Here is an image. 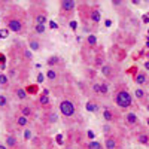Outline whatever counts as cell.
Returning a JSON list of instances; mask_svg holds the SVG:
<instances>
[{
    "mask_svg": "<svg viewBox=\"0 0 149 149\" xmlns=\"http://www.w3.org/2000/svg\"><path fill=\"white\" fill-rule=\"evenodd\" d=\"M148 109H149V104H148Z\"/></svg>",
    "mask_w": 149,
    "mask_h": 149,
    "instance_id": "52",
    "label": "cell"
},
{
    "mask_svg": "<svg viewBox=\"0 0 149 149\" xmlns=\"http://www.w3.org/2000/svg\"><path fill=\"white\" fill-rule=\"evenodd\" d=\"M104 26H106V27H110V26H112V19H106V21H104Z\"/></svg>",
    "mask_w": 149,
    "mask_h": 149,
    "instance_id": "44",
    "label": "cell"
},
{
    "mask_svg": "<svg viewBox=\"0 0 149 149\" xmlns=\"http://www.w3.org/2000/svg\"><path fill=\"white\" fill-rule=\"evenodd\" d=\"M46 78L49 79V81H55L57 79V72H55V69H48V72H46Z\"/></svg>",
    "mask_w": 149,
    "mask_h": 149,
    "instance_id": "25",
    "label": "cell"
},
{
    "mask_svg": "<svg viewBox=\"0 0 149 149\" xmlns=\"http://www.w3.org/2000/svg\"><path fill=\"white\" fill-rule=\"evenodd\" d=\"M143 22H149V12L143 15Z\"/></svg>",
    "mask_w": 149,
    "mask_h": 149,
    "instance_id": "42",
    "label": "cell"
},
{
    "mask_svg": "<svg viewBox=\"0 0 149 149\" xmlns=\"http://www.w3.org/2000/svg\"><path fill=\"white\" fill-rule=\"evenodd\" d=\"M39 104H40V106H43V107H49V104H51V100H49V95L42 94V95L39 97Z\"/></svg>",
    "mask_w": 149,
    "mask_h": 149,
    "instance_id": "20",
    "label": "cell"
},
{
    "mask_svg": "<svg viewBox=\"0 0 149 149\" xmlns=\"http://www.w3.org/2000/svg\"><path fill=\"white\" fill-rule=\"evenodd\" d=\"M0 39H2V36H0Z\"/></svg>",
    "mask_w": 149,
    "mask_h": 149,
    "instance_id": "53",
    "label": "cell"
},
{
    "mask_svg": "<svg viewBox=\"0 0 149 149\" xmlns=\"http://www.w3.org/2000/svg\"><path fill=\"white\" fill-rule=\"evenodd\" d=\"M137 142H139L140 145L149 146V134H146V133H139V134H137Z\"/></svg>",
    "mask_w": 149,
    "mask_h": 149,
    "instance_id": "17",
    "label": "cell"
},
{
    "mask_svg": "<svg viewBox=\"0 0 149 149\" xmlns=\"http://www.w3.org/2000/svg\"><path fill=\"white\" fill-rule=\"evenodd\" d=\"M103 131H104L106 134H109V133H110V127H109V125H104V127H103Z\"/></svg>",
    "mask_w": 149,
    "mask_h": 149,
    "instance_id": "43",
    "label": "cell"
},
{
    "mask_svg": "<svg viewBox=\"0 0 149 149\" xmlns=\"http://www.w3.org/2000/svg\"><path fill=\"white\" fill-rule=\"evenodd\" d=\"M70 29L72 30H76L78 29V22L76 21H70Z\"/></svg>",
    "mask_w": 149,
    "mask_h": 149,
    "instance_id": "40",
    "label": "cell"
},
{
    "mask_svg": "<svg viewBox=\"0 0 149 149\" xmlns=\"http://www.w3.org/2000/svg\"><path fill=\"white\" fill-rule=\"evenodd\" d=\"M29 49L30 51H39L40 49V42L34 39V37H30L29 39Z\"/></svg>",
    "mask_w": 149,
    "mask_h": 149,
    "instance_id": "16",
    "label": "cell"
},
{
    "mask_svg": "<svg viewBox=\"0 0 149 149\" xmlns=\"http://www.w3.org/2000/svg\"><path fill=\"white\" fill-rule=\"evenodd\" d=\"M100 72H102V74L104 78H112V76H113V67H112L110 64H103Z\"/></svg>",
    "mask_w": 149,
    "mask_h": 149,
    "instance_id": "12",
    "label": "cell"
},
{
    "mask_svg": "<svg viewBox=\"0 0 149 149\" xmlns=\"http://www.w3.org/2000/svg\"><path fill=\"white\" fill-rule=\"evenodd\" d=\"M8 97L6 95H3V94H0V107H6L8 106Z\"/></svg>",
    "mask_w": 149,
    "mask_h": 149,
    "instance_id": "32",
    "label": "cell"
},
{
    "mask_svg": "<svg viewBox=\"0 0 149 149\" xmlns=\"http://www.w3.org/2000/svg\"><path fill=\"white\" fill-rule=\"evenodd\" d=\"M34 19H36V24H45V22L48 21V17H46V14H45V10L36 12V14H34Z\"/></svg>",
    "mask_w": 149,
    "mask_h": 149,
    "instance_id": "14",
    "label": "cell"
},
{
    "mask_svg": "<svg viewBox=\"0 0 149 149\" xmlns=\"http://www.w3.org/2000/svg\"><path fill=\"white\" fill-rule=\"evenodd\" d=\"M15 95L19 98V100H26L29 94H27V91L24 90V88H17V91H15Z\"/></svg>",
    "mask_w": 149,
    "mask_h": 149,
    "instance_id": "23",
    "label": "cell"
},
{
    "mask_svg": "<svg viewBox=\"0 0 149 149\" xmlns=\"http://www.w3.org/2000/svg\"><path fill=\"white\" fill-rule=\"evenodd\" d=\"M85 107H86V110H88V112H91V113L98 112V103L95 100H88V102H86V104H85Z\"/></svg>",
    "mask_w": 149,
    "mask_h": 149,
    "instance_id": "15",
    "label": "cell"
},
{
    "mask_svg": "<svg viewBox=\"0 0 149 149\" xmlns=\"http://www.w3.org/2000/svg\"><path fill=\"white\" fill-rule=\"evenodd\" d=\"M113 100H115L116 106L121 109H130L133 106V97L127 88V85L121 84L116 86L115 94H113Z\"/></svg>",
    "mask_w": 149,
    "mask_h": 149,
    "instance_id": "1",
    "label": "cell"
},
{
    "mask_svg": "<svg viewBox=\"0 0 149 149\" xmlns=\"http://www.w3.org/2000/svg\"><path fill=\"white\" fill-rule=\"evenodd\" d=\"M5 22H6V26L10 31L18 33V34H21L24 31V21L17 14H8L5 17Z\"/></svg>",
    "mask_w": 149,
    "mask_h": 149,
    "instance_id": "2",
    "label": "cell"
},
{
    "mask_svg": "<svg viewBox=\"0 0 149 149\" xmlns=\"http://www.w3.org/2000/svg\"><path fill=\"white\" fill-rule=\"evenodd\" d=\"M60 112L66 118H73L76 115V106H74V103L72 100L66 98V100H61V103H60Z\"/></svg>",
    "mask_w": 149,
    "mask_h": 149,
    "instance_id": "3",
    "label": "cell"
},
{
    "mask_svg": "<svg viewBox=\"0 0 149 149\" xmlns=\"http://www.w3.org/2000/svg\"><path fill=\"white\" fill-rule=\"evenodd\" d=\"M8 84H9V78L6 76L5 73H0V85H2V86H6Z\"/></svg>",
    "mask_w": 149,
    "mask_h": 149,
    "instance_id": "28",
    "label": "cell"
},
{
    "mask_svg": "<svg viewBox=\"0 0 149 149\" xmlns=\"http://www.w3.org/2000/svg\"><path fill=\"white\" fill-rule=\"evenodd\" d=\"M125 124L130 127H136V125H139V116L134 113V112H128V113H125Z\"/></svg>",
    "mask_w": 149,
    "mask_h": 149,
    "instance_id": "9",
    "label": "cell"
},
{
    "mask_svg": "<svg viewBox=\"0 0 149 149\" xmlns=\"http://www.w3.org/2000/svg\"><path fill=\"white\" fill-rule=\"evenodd\" d=\"M146 124H148V127H149V118H148V119H146Z\"/></svg>",
    "mask_w": 149,
    "mask_h": 149,
    "instance_id": "48",
    "label": "cell"
},
{
    "mask_svg": "<svg viewBox=\"0 0 149 149\" xmlns=\"http://www.w3.org/2000/svg\"><path fill=\"white\" fill-rule=\"evenodd\" d=\"M64 149H72V148H64Z\"/></svg>",
    "mask_w": 149,
    "mask_h": 149,
    "instance_id": "50",
    "label": "cell"
},
{
    "mask_svg": "<svg viewBox=\"0 0 149 149\" xmlns=\"http://www.w3.org/2000/svg\"><path fill=\"white\" fill-rule=\"evenodd\" d=\"M60 9L61 14H72L76 9V2L74 0H64V2L60 3Z\"/></svg>",
    "mask_w": 149,
    "mask_h": 149,
    "instance_id": "5",
    "label": "cell"
},
{
    "mask_svg": "<svg viewBox=\"0 0 149 149\" xmlns=\"http://www.w3.org/2000/svg\"><path fill=\"white\" fill-rule=\"evenodd\" d=\"M146 48H149V40H148V42H146Z\"/></svg>",
    "mask_w": 149,
    "mask_h": 149,
    "instance_id": "49",
    "label": "cell"
},
{
    "mask_svg": "<svg viewBox=\"0 0 149 149\" xmlns=\"http://www.w3.org/2000/svg\"><path fill=\"white\" fill-rule=\"evenodd\" d=\"M102 116H103V119L106 122H116L119 119V113L116 110H113V109H104Z\"/></svg>",
    "mask_w": 149,
    "mask_h": 149,
    "instance_id": "6",
    "label": "cell"
},
{
    "mask_svg": "<svg viewBox=\"0 0 149 149\" xmlns=\"http://www.w3.org/2000/svg\"><path fill=\"white\" fill-rule=\"evenodd\" d=\"M86 43H88V46H91V48H95L97 46V37L94 34H88L86 36Z\"/></svg>",
    "mask_w": 149,
    "mask_h": 149,
    "instance_id": "22",
    "label": "cell"
},
{
    "mask_svg": "<svg viewBox=\"0 0 149 149\" xmlns=\"http://www.w3.org/2000/svg\"><path fill=\"white\" fill-rule=\"evenodd\" d=\"M26 91H27V94L30 93V94H36L37 91H39V88H37V85H29L27 88H26Z\"/></svg>",
    "mask_w": 149,
    "mask_h": 149,
    "instance_id": "30",
    "label": "cell"
},
{
    "mask_svg": "<svg viewBox=\"0 0 149 149\" xmlns=\"http://www.w3.org/2000/svg\"><path fill=\"white\" fill-rule=\"evenodd\" d=\"M15 124H17L18 127H26L27 124H29V118L22 116V115H18V116L15 118Z\"/></svg>",
    "mask_w": 149,
    "mask_h": 149,
    "instance_id": "19",
    "label": "cell"
},
{
    "mask_svg": "<svg viewBox=\"0 0 149 149\" xmlns=\"http://www.w3.org/2000/svg\"><path fill=\"white\" fill-rule=\"evenodd\" d=\"M86 134H88V137H90V139H94V137H95V136H94V133H93V131H88V133H86Z\"/></svg>",
    "mask_w": 149,
    "mask_h": 149,
    "instance_id": "45",
    "label": "cell"
},
{
    "mask_svg": "<svg viewBox=\"0 0 149 149\" xmlns=\"http://www.w3.org/2000/svg\"><path fill=\"white\" fill-rule=\"evenodd\" d=\"M88 21H91L93 24H98L102 21V12L98 8H90L88 9Z\"/></svg>",
    "mask_w": 149,
    "mask_h": 149,
    "instance_id": "7",
    "label": "cell"
},
{
    "mask_svg": "<svg viewBox=\"0 0 149 149\" xmlns=\"http://www.w3.org/2000/svg\"><path fill=\"white\" fill-rule=\"evenodd\" d=\"M86 149H103V145L98 140H91L88 145H86Z\"/></svg>",
    "mask_w": 149,
    "mask_h": 149,
    "instance_id": "21",
    "label": "cell"
},
{
    "mask_svg": "<svg viewBox=\"0 0 149 149\" xmlns=\"http://www.w3.org/2000/svg\"><path fill=\"white\" fill-rule=\"evenodd\" d=\"M6 146H8V149H15L18 146V139L15 137L14 134H8L6 136Z\"/></svg>",
    "mask_w": 149,
    "mask_h": 149,
    "instance_id": "10",
    "label": "cell"
},
{
    "mask_svg": "<svg viewBox=\"0 0 149 149\" xmlns=\"http://www.w3.org/2000/svg\"><path fill=\"white\" fill-rule=\"evenodd\" d=\"M0 149H8V146H5V145H2V143H0Z\"/></svg>",
    "mask_w": 149,
    "mask_h": 149,
    "instance_id": "46",
    "label": "cell"
},
{
    "mask_svg": "<svg viewBox=\"0 0 149 149\" xmlns=\"http://www.w3.org/2000/svg\"><path fill=\"white\" fill-rule=\"evenodd\" d=\"M49 26H51V29H58V24L55 21H51V22H49Z\"/></svg>",
    "mask_w": 149,
    "mask_h": 149,
    "instance_id": "41",
    "label": "cell"
},
{
    "mask_svg": "<svg viewBox=\"0 0 149 149\" xmlns=\"http://www.w3.org/2000/svg\"><path fill=\"white\" fill-rule=\"evenodd\" d=\"M30 139H31V130L26 128L24 130V140H30Z\"/></svg>",
    "mask_w": 149,
    "mask_h": 149,
    "instance_id": "33",
    "label": "cell"
},
{
    "mask_svg": "<svg viewBox=\"0 0 149 149\" xmlns=\"http://www.w3.org/2000/svg\"><path fill=\"white\" fill-rule=\"evenodd\" d=\"M22 57L26 58V60H31V58H33V51H30L29 48L24 49V51H22Z\"/></svg>",
    "mask_w": 149,
    "mask_h": 149,
    "instance_id": "29",
    "label": "cell"
},
{
    "mask_svg": "<svg viewBox=\"0 0 149 149\" xmlns=\"http://www.w3.org/2000/svg\"><path fill=\"white\" fill-rule=\"evenodd\" d=\"M93 91L97 94V95H100V82H97L93 85Z\"/></svg>",
    "mask_w": 149,
    "mask_h": 149,
    "instance_id": "35",
    "label": "cell"
},
{
    "mask_svg": "<svg viewBox=\"0 0 149 149\" xmlns=\"http://www.w3.org/2000/svg\"><path fill=\"white\" fill-rule=\"evenodd\" d=\"M103 64H104V57H103V55H97V57H95V66L102 67Z\"/></svg>",
    "mask_w": 149,
    "mask_h": 149,
    "instance_id": "31",
    "label": "cell"
},
{
    "mask_svg": "<svg viewBox=\"0 0 149 149\" xmlns=\"http://www.w3.org/2000/svg\"><path fill=\"white\" fill-rule=\"evenodd\" d=\"M104 148L106 149H121V139L116 136H107L104 140Z\"/></svg>",
    "mask_w": 149,
    "mask_h": 149,
    "instance_id": "4",
    "label": "cell"
},
{
    "mask_svg": "<svg viewBox=\"0 0 149 149\" xmlns=\"http://www.w3.org/2000/svg\"><path fill=\"white\" fill-rule=\"evenodd\" d=\"M110 88H109V84L107 82H100V95L102 97H109Z\"/></svg>",
    "mask_w": 149,
    "mask_h": 149,
    "instance_id": "18",
    "label": "cell"
},
{
    "mask_svg": "<svg viewBox=\"0 0 149 149\" xmlns=\"http://www.w3.org/2000/svg\"><path fill=\"white\" fill-rule=\"evenodd\" d=\"M55 142L58 143V145H63L64 142H63V134H57V137H55Z\"/></svg>",
    "mask_w": 149,
    "mask_h": 149,
    "instance_id": "37",
    "label": "cell"
},
{
    "mask_svg": "<svg viewBox=\"0 0 149 149\" xmlns=\"http://www.w3.org/2000/svg\"><path fill=\"white\" fill-rule=\"evenodd\" d=\"M145 67H146V69H149V61H148V63L145 64Z\"/></svg>",
    "mask_w": 149,
    "mask_h": 149,
    "instance_id": "47",
    "label": "cell"
},
{
    "mask_svg": "<svg viewBox=\"0 0 149 149\" xmlns=\"http://www.w3.org/2000/svg\"><path fill=\"white\" fill-rule=\"evenodd\" d=\"M45 74L43 73H39V74H37V82H39V84H42V82H45Z\"/></svg>",
    "mask_w": 149,
    "mask_h": 149,
    "instance_id": "38",
    "label": "cell"
},
{
    "mask_svg": "<svg viewBox=\"0 0 149 149\" xmlns=\"http://www.w3.org/2000/svg\"><path fill=\"white\" fill-rule=\"evenodd\" d=\"M148 34H149V30H148Z\"/></svg>",
    "mask_w": 149,
    "mask_h": 149,
    "instance_id": "51",
    "label": "cell"
},
{
    "mask_svg": "<svg viewBox=\"0 0 149 149\" xmlns=\"http://www.w3.org/2000/svg\"><path fill=\"white\" fill-rule=\"evenodd\" d=\"M0 36H2V37H8L9 36V29H2V30H0Z\"/></svg>",
    "mask_w": 149,
    "mask_h": 149,
    "instance_id": "36",
    "label": "cell"
},
{
    "mask_svg": "<svg viewBox=\"0 0 149 149\" xmlns=\"http://www.w3.org/2000/svg\"><path fill=\"white\" fill-rule=\"evenodd\" d=\"M57 121H58V116H57L55 112H49V113H48V122L54 124V122H57Z\"/></svg>",
    "mask_w": 149,
    "mask_h": 149,
    "instance_id": "27",
    "label": "cell"
},
{
    "mask_svg": "<svg viewBox=\"0 0 149 149\" xmlns=\"http://www.w3.org/2000/svg\"><path fill=\"white\" fill-rule=\"evenodd\" d=\"M134 82L136 85H139V86H143L149 82L148 79V74L145 72H137V73H134Z\"/></svg>",
    "mask_w": 149,
    "mask_h": 149,
    "instance_id": "8",
    "label": "cell"
},
{
    "mask_svg": "<svg viewBox=\"0 0 149 149\" xmlns=\"http://www.w3.org/2000/svg\"><path fill=\"white\" fill-rule=\"evenodd\" d=\"M60 63V57L58 55H51L48 58V66L49 67H52V66H57Z\"/></svg>",
    "mask_w": 149,
    "mask_h": 149,
    "instance_id": "24",
    "label": "cell"
},
{
    "mask_svg": "<svg viewBox=\"0 0 149 149\" xmlns=\"http://www.w3.org/2000/svg\"><path fill=\"white\" fill-rule=\"evenodd\" d=\"M19 110H21V115H22V116H26V118L33 116V107H31L30 104H21Z\"/></svg>",
    "mask_w": 149,
    "mask_h": 149,
    "instance_id": "13",
    "label": "cell"
},
{
    "mask_svg": "<svg viewBox=\"0 0 149 149\" xmlns=\"http://www.w3.org/2000/svg\"><path fill=\"white\" fill-rule=\"evenodd\" d=\"M112 6L113 8H122V6H125V3L121 2V0H113V2H112Z\"/></svg>",
    "mask_w": 149,
    "mask_h": 149,
    "instance_id": "34",
    "label": "cell"
},
{
    "mask_svg": "<svg viewBox=\"0 0 149 149\" xmlns=\"http://www.w3.org/2000/svg\"><path fill=\"white\" fill-rule=\"evenodd\" d=\"M34 31L37 34H43L46 31V27H45V24H36L34 26Z\"/></svg>",
    "mask_w": 149,
    "mask_h": 149,
    "instance_id": "26",
    "label": "cell"
},
{
    "mask_svg": "<svg viewBox=\"0 0 149 149\" xmlns=\"http://www.w3.org/2000/svg\"><path fill=\"white\" fill-rule=\"evenodd\" d=\"M5 61H6V57H5V54H0V66H5V64H6Z\"/></svg>",
    "mask_w": 149,
    "mask_h": 149,
    "instance_id": "39",
    "label": "cell"
},
{
    "mask_svg": "<svg viewBox=\"0 0 149 149\" xmlns=\"http://www.w3.org/2000/svg\"><path fill=\"white\" fill-rule=\"evenodd\" d=\"M134 95H136V98H137L139 102H142V103H145V102L148 100V93H146L143 88H136Z\"/></svg>",
    "mask_w": 149,
    "mask_h": 149,
    "instance_id": "11",
    "label": "cell"
}]
</instances>
